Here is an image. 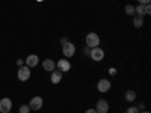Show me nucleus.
Instances as JSON below:
<instances>
[{
    "label": "nucleus",
    "mask_w": 151,
    "mask_h": 113,
    "mask_svg": "<svg viewBox=\"0 0 151 113\" xmlns=\"http://www.w3.org/2000/svg\"><path fill=\"white\" fill-rule=\"evenodd\" d=\"M86 47H89V48H94V47H98L100 45V36L97 35V33H94V32H91V33H88L86 35Z\"/></svg>",
    "instance_id": "1"
},
{
    "label": "nucleus",
    "mask_w": 151,
    "mask_h": 113,
    "mask_svg": "<svg viewBox=\"0 0 151 113\" xmlns=\"http://www.w3.org/2000/svg\"><path fill=\"white\" fill-rule=\"evenodd\" d=\"M17 77L20 82H27L30 79V68L29 67H20L18 68V72H17Z\"/></svg>",
    "instance_id": "2"
},
{
    "label": "nucleus",
    "mask_w": 151,
    "mask_h": 113,
    "mask_svg": "<svg viewBox=\"0 0 151 113\" xmlns=\"http://www.w3.org/2000/svg\"><path fill=\"white\" fill-rule=\"evenodd\" d=\"M89 57H91L92 60H95V62L103 60V57H104V50H103V48H100V47H94V48H91Z\"/></svg>",
    "instance_id": "3"
},
{
    "label": "nucleus",
    "mask_w": 151,
    "mask_h": 113,
    "mask_svg": "<svg viewBox=\"0 0 151 113\" xmlns=\"http://www.w3.org/2000/svg\"><path fill=\"white\" fill-rule=\"evenodd\" d=\"M62 53H64L65 57H73L76 54V45L71 41H68L67 44L62 45Z\"/></svg>",
    "instance_id": "4"
},
{
    "label": "nucleus",
    "mask_w": 151,
    "mask_h": 113,
    "mask_svg": "<svg viewBox=\"0 0 151 113\" xmlns=\"http://www.w3.org/2000/svg\"><path fill=\"white\" fill-rule=\"evenodd\" d=\"M110 87H112V84H110V82L107 79H101V80H98V83H97V89H98V92H101V94L109 92Z\"/></svg>",
    "instance_id": "5"
},
{
    "label": "nucleus",
    "mask_w": 151,
    "mask_h": 113,
    "mask_svg": "<svg viewBox=\"0 0 151 113\" xmlns=\"http://www.w3.org/2000/svg\"><path fill=\"white\" fill-rule=\"evenodd\" d=\"M134 14L136 15H141V17L148 15V14H151V6L150 5H137L134 8Z\"/></svg>",
    "instance_id": "6"
},
{
    "label": "nucleus",
    "mask_w": 151,
    "mask_h": 113,
    "mask_svg": "<svg viewBox=\"0 0 151 113\" xmlns=\"http://www.w3.org/2000/svg\"><path fill=\"white\" fill-rule=\"evenodd\" d=\"M56 68H58L59 71H62V72H67V71L71 69V64H70V60H68V59L64 57V59H59V60H58Z\"/></svg>",
    "instance_id": "7"
},
{
    "label": "nucleus",
    "mask_w": 151,
    "mask_h": 113,
    "mask_svg": "<svg viewBox=\"0 0 151 113\" xmlns=\"http://www.w3.org/2000/svg\"><path fill=\"white\" fill-rule=\"evenodd\" d=\"M12 109V101L9 98H2L0 99V112L2 113H9Z\"/></svg>",
    "instance_id": "8"
},
{
    "label": "nucleus",
    "mask_w": 151,
    "mask_h": 113,
    "mask_svg": "<svg viewBox=\"0 0 151 113\" xmlns=\"http://www.w3.org/2000/svg\"><path fill=\"white\" fill-rule=\"evenodd\" d=\"M29 107H30V110H40L42 107V98L41 97H33L29 103Z\"/></svg>",
    "instance_id": "9"
},
{
    "label": "nucleus",
    "mask_w": 151,
    "mask_h": 113,
    "mask_svg": "<svg viewBox=\"0 0 151 113\" xmlns=\"http://www.w3.org/2000/svg\"><path fill=\"white\" fill-rule=\"evenodd\" d=\"M62 75H64V72H62V71H59V69H53V71H52V75H50V82H52L53 84L60 83Z\"/></svg>",
    "instance_id": "10"
},
{
    "label": "nucleus",
    "mask_w": 151,
    "mask_h": 113,
    "mask_svg": "<svg viewBox=\"0 0 151 113\" xmlns=\"http://www.w3.org/2000/svg\"><path fill=\"white\" fill-rule=\"evenodd\" d=\"M95 110H97V113H107L109 112V103L106 101V99H100V101L97 103Z\"/></svg>",
    "instance_id": "11"
},
{
    "label": "nucleus",
    "mask_w": 151,
    "mask_h": 113,
    "mask_svg": "<svg viewBox=\"0 0 151 113\" xmlns=\"http://www.w3.org/2000/svg\"><path fill=\"white\" fill-rule=\"evenodd\" d=\"M38 64H40V57H38L36 54H29V56L26 57V67L33 68V67H36Z\"/></svg>",
    "instance_id": "12"
},
{
    "label": "nucleus",
    "mask_w": 151,
    "mask_h": 113,
    "mask_svg": "<svg viewBox=\"0 0 151 113\" xmlns=\"http://www.w3.org/2000/svg\"><path fill=\"white\" fill-rule=\"evenodd\" d=\"M42 68H44L45 71H48V72H52L53 69H56V62H55L53 59H45V60L42 62Z\"/></svg>",
    "instance_id": "13"
},
{
    "label": "nucleus",
    "mask_w": 151,
    "mask_h": 113,
    "mask_svg": "<svg viewBox=\"0 0 151 113\" xmlns=\"http://www.w3.org/2000/svg\"><path fill=\"white\" fill-rule=\"evenodd\" d=\"M124 98H125V101H129V103H133L134 99H136V92L130 89V91H127V92L124 94Z\"/></svg>",
    "instance_id": "14"
},
{
    "label": "nucleus",
    "mask_w": 151,
    "mask_h": 113,
    "mask_svg": "<svg viewBox=\"0 0 151 113\" xmlns=\"http://www.w3.org/2000/svg\"><path fill=\"white\" fill-rule=\"evenodd\" d=\"M133 24H134V27L141 29V27L144 26V17H141V15H136V17L133 18Z\"/></svg>",
    "instance_id": "15"
},
{
    "label": "nucleus",
    "mask_w": 151,
    "mask_h": 113,
    "mask_svg": "<svg viewBox=\"0 0 151 113\" xmlns=\"http://www.w3.org/2000/svg\"><path fill=\"white\" fill-rule=\"evenodd\" d=\"M125 14L127 15H134V6H132V5L125 6Z\"/></svg>",
    "instance_id": "16"
},
{
    "label": "nucleus",
    "mask_w": 151,
    "mask_h": 113,
    "mask_svg": "<svg viewBox=\"0 0 151 113\" xmlns=\"http://www.w3.org/2000/svg\"><path fill=\"white\" fill-rule=\"evenodd\" d=\"M20 113H30V107H29V104H23V106H20Z\"/></svg>",
    "instance_id": "17"
},
{
    "label": "nucleus",
    "mask_w": 151,
    "mask_h": 113,
    "mask_svg": "<svg viewBox=\"0 0 151 113\" xmlns=\"http://www.w3.org/2000/svg\"><path fill=\"white\" fill-rule=\"evenodd\" d=\"M125 113H139V109H137L136 106H132V107L127 109V112H125Z\"/></svg>",
    "instance_id": "18"
},
{
    "label": "nucleus",
    "mask_w": 151,
    "mask_h": 113,
    "mask_svg": "<svg viewBox=\"0 0 151 113\" xmlns=\"http://www.w3.org/2000/svg\"><path fill=\"white\" fill-rule=\"evenodd\" d=\"M137 2H139V5H150L151 0H137Z\"/></svg>",
    "instance_id": "19"
},
{
    "label": "nucleus",
    "mask_w": 151,
    "mask_h": 113,
    "mask_svg": "<svg viewBox=\"0 0 151 113\" xmlns=\"http://www.w3.org/2000/svg\"><path fill=\"white\" fill-rule=\"evenodd\" d=\"M83 53H85L86 56H89V53H91V48H89V47H85V50H83Z\"/></svg>",
    "instance_id": "20"
},
{
    "label": "nucleus",
    "mask_w": 151,
    "mask_h": 113,
    "mask_svg": "<svg viewBox=\"0 0 151 113\" xmlns=\"http://www.w3.org/2000/svg\"><path fill=\"white\" fill-rule=\"evenodd\" d=\"M109 74L110 75H116V69L115 68H109Z\"/></svg>",
    "instance_id": "21"
},
{
    "label": "nucleus",
    "mask_w": 151,
    "mask_h": 113,
    "mask_svg": "<svg viewBox=\"0 0 151 113\" xmlns=\"http://www.w3.org/2000/svg\"><path fill=\"white\" fill-rule=\"evenodd\" d=\"M67 42H68V39H67V38L64 36V38H62V39H60V44L64 45V44H67Z\"/></svg>",
    "instance_id": "22"
},
{
    "label": "nucleus",
    "mask_w": 151,
    "mask_h": 113,
    "mask_svg": "<svg viewBox=\"0 0 151 113\" xmlns=\"http://www.w3.org/2000/svg\"><path fill=\"white\" fill-rule=\"evenodd\" d=\"M85 113H97V110H95V109H88Z\"/></svg>",
    "instance_id": "23"
},
{
    "label": "nucleus",
    "mask_w": 151,
    "mask_h": 113,
    "mask_svg": "<svg viewBox=\"0 0 151 113\" xmlns=\"http://www.w3.org/2000/svg\"><path fill=\"white\" fill-rule=\"evenodd\" d=\"M137 109H139V112H142V110H145V106H144V104L141 103L139 106H137Z\"/></svg>",
    "instance_id": "24"
},
{
    "label": "nucleus",
    "mask_w": 151,
    "mask_h": 113,
    "mask_svg": "<svg viewBox=\"0 0 151 113\" xmlns=\"http://www.w3.org/2000/svg\"><path fill=\"white\" fill-rule=\"evenodd\" d=\"M23 64H24V62H23L21 59H18V60H17V65H18V67H23Z\"/></svg>",
    "instance_id": "25"
},
{
    "label": "nucleus",
    "mask_w": 151,
    "mask_h": 113,
    "mask_svg": "<svg viewBox=\"0 0 151 113\" xmlns=\"http://www.w3.org/2000/svg\"><path fill=\"white\" fill-rule=\"evenodd\" d=\"M139 113H150L148 110H142V112H139Z\"/></svg>",
    "instance_id": "26"
},
{
    "label": "nucleus",
    "mask_w": 151,
    "mask_h": 113,
    "mask_svg": "<svg viewBox=\"0 0 151 113\" xmlns=\"http://www.w3.org/2000/svg\"><path fill=\"white\" fill-rule=\"evenodd\" d=\"M9 113H11V112H9Z\"/></svg>",
    "instance_id": "27"
}]
</instances>
